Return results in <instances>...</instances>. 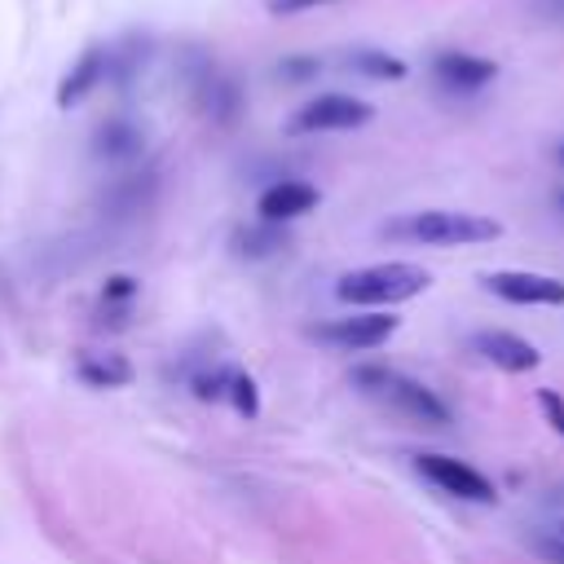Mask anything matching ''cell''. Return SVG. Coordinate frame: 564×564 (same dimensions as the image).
I'll list each match as a JSON object with an SVG mask.
<instances>
[{
	"label": "cell",
	"mask_w": 564,
	"mask_h": 564,
	"mask_svg": "<svg viewBox=\"0 0 564 564\" xmlns=\"http://www.w3.org/2000/svg\"><path fill=\"white\" fill-rule=\"evenodd\" d=\"M352 379H357L361 392H370L375 401H383L388 410H397L410 423H423V427H445L449 423V410H445L441 397H432L423 383H414V379H405L388 366H361Z\"/></svg>",
	"instance_id": "cell-1"
},
{
	"label": "cell",
	"mask_w": 564,
	"mask_h": 564,
	"mask_svg": "<svg viewBox=\"0 0 564 564\" xmlns=\"http://www.w3.org/2000/svg\"><path fill=\"white\" fill-rule=\"evenodd\" d=\"M392 238H410L423 247H467V242H489L498 238V220L471 216V212H414L388 225Z\"/></svg>",
	"instance_id": "cell-2"
},
{
	"label": "cell",
	"mask_w": 564,
	"mask_h": 564,
	"mask_svg": "<svg viewBox=\"0 0 564 564\" xmlns=\"http://www.w3.org/2000/svg\"><path fill=\"white\" fill-rule=\"evenodd\" d=\"M427 269L419 264H370V269H357V273H344L335 295L344 304H397V300H410L419 291H427Z\"/></svg>",
	"instance_id": "cell-3"
},
{
	"label": "cell",
	"mask_w": 564,
	"mask_h": 564,
	"mask_svg": "<svg viewBox=\"0 0 564 564\" xmlns=\"http://www.w3.org/2000/svg\"><path fill=\"white\" fill-rule=\"evenodd\" d=\"M375 119V106L361 101V97H344V93H326V97H313L308 106H300L291 115V132H348V128H361Z\"/></svg>",
	"instance_id": "cell-4"
},
{
	"label": "cell",
	"mask_w": 564,
	"mask_h": 564,
	"mask_svg": "<svg viewBox=\"0 0 564 564\" xmlns=\"http://www.w3.org/2000/svg\"><path fill=\"white\" fill-rule=\"evenodd\" d=\"M414 463H419V471H423L432 485H441V489L454 494V498H467V502H494V498H498L494 485H489L476 467H467V463H458V458H445V454H419Z\"/></svg>",
	"instance_id": "cell-5"
},
{
	"label": "cell",
	"mask_w": 564,
	"mask_h": 564,
	"mask_svg": "<svg viewBox=\"0 0 564 564\" xmlns=\"http://www.w3.org/2000/svg\"><path fill=\"white\" fill-rule=\"evenodd\" d=\"M485 286L511 304H564V282L546 278V273H524V269H507V273H489Z\"/></svg>",
	"instance_id": "cell-6"
},
{
	"label": "cell",
	"mask_w": 564,
	"mask_h": 564,
	"mask_svg": "<svg viewBox=\"0 0 564 564\" xmlns=\"http://www.w3.org/2000/svg\"><path fill=\"white\" fill-rule=\"evenodd\" d=\"M392 330H397V317L392 313H357V317H339V322L322 326L317 335L326 344H335V348H375Z\"/></svg>",
	"instance_id": "cell-7"
},
{
	"label": "cell",
	"mask_w": 564,
	"mask_h": 564,
	"mask_svg": "<svg viewBox=\"0 0 564 564\" xmlns=\"http://www.w3.org/2000/svg\"><path fill=\"white\" fill-rule=\"evenodd\" d=\"M432 75L441 79V88L476 93V88H485V84L498 75V66H494L489 57H471V53H436Z\"/></svg>",
	"instance_id": "cell-8"
},
{
	"label": "cell",
	"mask_w": 564,
	"mask_h": 564,
	"mask_svg": "<svg viewBox=\"0 0 564 564\" xmlns=\"http://www.w3.org/2000/svg\"><path fill=\"white\" fill-rule=\"evenodd\" d=\"M476 352H480L485 361H494L498 370H511V375L533 370V366L542 361L538 348H533L529 339L511 335V330H480V335H476Z\"/></svg>",
	"instance_id": "cell-9"
},
{
	"label": "cell",
	"mask_w": 564,
	"mask_h": 564,
	"mask_svg": "<svg viewBox=\"0 0 564 564\" xmlns=\"http://www.w3.org/2000/svg\"><path fill=\"white\" fill-rule=\"evenodd\" d=\"M313 207H317V189L308 181H278V185H269L260 194V216L273 220V225L278 220H295V216H304Z\"/></svg>",
	"instance_id": "cell-10"
},
{
	"label": "cell",
	"mask_w": 564,
	"mask_h": 564,
	"mask_svg": "<svg viewBox=\"0 0 564 564\" xmlns=\"http://www.w3.org/2000/svg\"><path fill=\"white\" fill-rule=\"evenodd\" d=\"M106 70H110V53H101V48H88L79 62H75V70L62 79V88H57V106L62 110H70V106H79L101 79H106Z\"/></svg>",
	"instance_id": "cell-11"
},
{
	"label": "cell",
	"mask_w": 564,
	"mask_h": 564,
	"mask_svg": "<svg viewBox=\"0 0 564 564\" xmlns=\"http://www.w3.org/2000/svg\"><path fill=\"white\" fill-rule=\"evenodd\" d=\"M194 97L203 106V115H212L216 123H229L238 115V88L216 70V66H203L194 75Z\"/></svg>",
	"instance_id": "cell-12"
},
{
	"label": "cell",
	"mask_w": 564,
	"mask_h": 564,
	"mask_svg": "<svg viewBox=\"0 0 564 564\" xmlns=\"http://www.w3.org/2000/svg\"><path fill=\"white\" fill-rule=\"evenodd\" d=\"M79 379L93 388H123L132 379V366L119 352H84L79 357Z\"/></svg>",
	"instance_id": "cell-13"
},
{
	"label": "cell",
	"mask_w": 564,
	"mask_h": 564,
	"mask_svg": "<svg viewBox=\"0 0 564 564\" xmlns=\"http://www.w3.org/2000/svg\"><path fill=\"white\" fill-rule=\"evenodd\" d=\"M97 154H106V159H132V154H141V132L132 128V123H106L101 132H97Z\"/></svg>",
	"instance_id": "cell-14"
},
{
	"label": "cell",
	"mask_w": 564,
	"mask_h": 564,
	"mask_svg": "<svg viewBox=\"0 0 564 564\" xmlns=\"http://www.w3.org/2000/svg\"><path fill=\"white\" fill-rule=\"evenodd\" d=\"M278 247H286V234H282L273 220L251 225V229L238 234V251H242V256H273Z\"/></svg>",
	"instance_id": "cell-15"
},
{
	"label": "cell",
	"mask_w": 564,
	"mask_h": 564,
	"mask_svg": "<svg viewBox=\"0 0 564 564\" xmlns=\"http://www.w3.org/2000/svg\"><path fill=\"white\" fill-rule=\"evenodd\" d=\"M348 62H352L361 75H375V79H401V75H405V62L392 57V53H379V48H361V53H352Z\"/></svg>",
	"instance_id": "cell-16"
},
{
	"label": "cell",
	"mask_w": 564,
	"mask_h": 564,
	"mask_svg": "<svg viewBox=\"0 0 564 564\" xmlns=\"http://www.w3.org/2000/svg\"><path fill=\"white\" fill-rule=\"evenodd\" d=\"M132 295H137V282L119 273V278H110V282H106V291H101V308H123Z\"/></svg>",
	"instance_id": "cell-17"
},
{
	"label": "cell",
	"mask_w": 564,
	"mask_h": 564,
	"mask_svg": "<svg viewBox=\"0 0 564 564\" xmlns=\"http://www.w3.org/2000/svg\"><path fill=\"white\" fill-rule=\"evenodd\" d=\"M229 388H234V405H238L242 414H256V410H260V401H256V383H251L247 375H229Z\"/></svg>",
	"instance_id": "cell-18"
},
{
	"label": "cell",
	"mask_w": 564,
	"mask_h": 564,
	"mask_svg": "<svg viewBox=\"0 0 564 564\" xmlns=\"http://www.w3.org/2000/svg\"><path fill=\"white\" fill-rule=\"evenodd\" d=\"M533 551L546 564H564V538H533Z\"/></svg>",
	"instance_id": "cell-19"
},
{
	"label": "cell",
	"mask_w": 564,
	"mask_h": 564,
	"mask_svg": "<svg viewBox=\"0 0 564 564\" xmlns=\"http://www.w3.org/2000/svg\"><path fill=\"white\" fill-rule=\"evenodd\" d=\"M538 401H542V410H546V419H551V427H555V432L564 436V401H560L555 392H542Z\"/></svg>",
	"instance_id": "cell-20"
},
{
	"label": "cell",
	"mask_w": 564,
	"mask_h": 564,
	"mask_svg": "<svg viewBox=\"0 0 564 564\" xmlns=\"http://www.w3.org/2000/svg\"><path fill=\"white\" fill-rule=\"evenodd\" d=\"M317 4H335V0H269V13H304Z\"/></svg>",
	"instance_id": "cell-21"
},
{
	"label": "cell",
	"mask_w": 564,
	"mask_h": 564,
	"mask_svg": "<svg viewBox=\"0 0 564 564\" xmlns=\"http://www.w3.org/2000/svg\"><path fill=\"white\" fill-rule=\"evenodd\" d=\"M317 70V62L313 57H295V62H282V75H291V79H304V75H313Z\"/></svg>",
	"instance_id": "cell-22"
},
{
	"label": "cell",
	"mask_w": 564,
	"mask_h": 564,
	"mask_svg": "<svg viewBox=\"0 0 564 564\" xmlns=\"http://www.w3.org/2000/svg\"><path fill=\"white\" fill-rule=\"evenodd\" d=\"M533 9H538L546 22H564V0H533Z\"/></svg>",
	"instance_id": "cell-23"
},
{
	"label": "cell",
	"mask_w": 564,
	"mask_h": 564,
	"mask_svg": "<svg viewBox=\"0 0 564 564\" xmlns=\"http://www.w3.org/2000/svg\"><path fill=\"white\" fill-rule=\"evenodd\" d=\"M560 207H564V189H560Z\"/></svg>",
	"instance_id": "cell-24"
},
{
	"label": "cell",
	"mask_w": 564,
	"mask_h": 564,
	"mask_svg": "<svg viewBox=\"0 0 564 564\" xmlns=\"http://www.w3.org/2000/svg\"><path fill=\"white\" fill-rule=\"evenodd\" d=\"M560 163H564V145H560Z\"/></svg>",
	"instance_id": "cell-25"
}]
</instances>
